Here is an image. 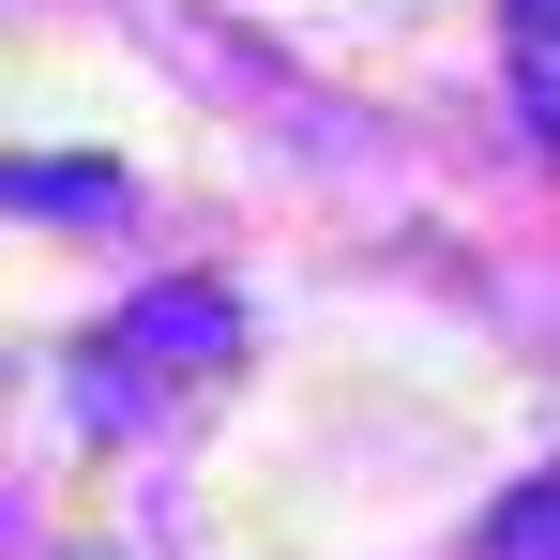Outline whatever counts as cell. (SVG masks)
<instances>
[{"label": "cell", "instance_id": "cell-2", "mask_svg": "<svg viewBox=\"0 0 560 560\" xmlns=\"http://www.w3.org/2000/svg\"><path fill=\"white\" fill-rule=\"evenodd\" d=\"M500 46H515V121L560 152V0H500Z\"/></svg>", "mask_w": 560, "mask_h": 560}, {"label": "cell", "instance_id": "cell-1", "mask_svg": "<svg viewBox=\"0 0 560 560\" xmlns=\"http://www.w3.org/2000/svg\"><path fill=\"white\" fill-rule=\"evenodd\" d=\"M228 349H243V303H228V288H197V273H167V288H137V303L92 334V378H77V394H92V424H137L152 394L212 378Z\"/></svg>", "mask_w": 560, "mask_h": 560}, {"label": "cell", "instance_id": "cell-4", "mask_svg": "<svg viewBox=\"0 0 560 560\" xmlns=\"http://www.w3.org/2000/svg\"><path fill=\"white\" fill-rule=\"evenodd\" d=\"M0 197H15V212H121L106 167H0Z\"/></svg>", "mask_w": 560, "mask_h": 560}, {"label": "cell", "instance_id": "cell-3", "mask_svg": "<svg viewBox=\"0 0 560 560\" xmlns=\"http://www.w3.org/2000/svg\"><path fill=\"white\" fill-rule=\"evenodd\" d=\"M485 560H560V469H530V485L485 515Z\"/></svg>", "mask_w": 560, "mask_h": 560}]
</instances>
